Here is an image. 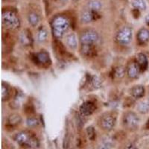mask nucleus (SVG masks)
Instances as JSON below:
<instances>
[{"label":"nucleus","instance_id":"f257e3e1","mask_svg":"<svg viewBox=\"0 0 149 149\" xmlns=\"http://www.w3.org/2000/svg\"><path fill=\"white\" fill-rule=\"evenodd\" d=\"M70 27V22L64 16H57L52 22V29L56 38H61Z\"/></svg>","mask_w":149,"mask_h":149},{"label":"nucleus","instance_id":"f03ea898","mask_svg":"<svg viewBox=\"0 0 149 149\" xmlns=\"http://www.w3.org/2000/svg\"><path fill=\"white\" fill-rule=\"evenodd\" d=\"M15 140L19 146L22 147L35 148L39 145L38 140L34 135L25 131L18 133L15 136Z\"/></svg>","mask_w":149,"mask_h":149},{"label":"nucleus","instance_id":"7ed1b4c3","mask_svg":"<svg viewBox=\"0 0 149 149\" xmlns=\"http://www.w3.org/2000/svg\"><path fill=\"white\" fill-rule=\"evenodd\" d=\"M2 25L5 28L10 30H14L19 27L20 22L17 14L11 10L3 11L2 16Z\"/></svg>","mask_w":149,"mask_h":149},{"label":"nucleus","instance_id":"20e7f679","mask_svg":"<svg viewBox=\"0 0 149 149\" xmlns=\"http://www.w3.org/2000/svg\"><path fill=\"white\" fill-rule=\"evenodd\" d=\"M98 40V34L93 29L84 31L80 36L81 45H93Z\"/></svg>","mask_w":149,"mask_h":149},{"label":"nucleus","instance_id":"39448f33","mask_svg":"<svg viewBox=\"0 0 149 149\" xmlns=\"http://www.w3.org/2000/svg\"><path fill=\"white\" fill-rule=\"evenodd\" d=\"M133 30L131 28L128 26L123 27L116 34V40L117 42L122 45H127L132 40Z\"/></svg>","mask_w":149,"mask_h":149},{"label":"nucleus","instance_id":"423d86ee","mask_svg":"<svg viewBox=\"0 0 149 149\" xmlns=\"http://www.w3.org/2000/svg\"><path fill=\"white\" fill-rule=\"evenodd\" d=\"M139 118L134 112H127L123 116V124L129 130H134L138 127Z\"/></svg>","mask_w":149,"mask_h":149},{"label":"nucleus","instance_id":"0eeeda50","mask_svg":"<svg viewBox=\"0 0 149 149\" xmlns=\"http://www.w3.org/2000/svg\"><path fill=\"white\" fill-rule=\"evenodd\" d=\"M116 119L110 114H106L101 119V126L105 130H110L113 128L115 125Z\"/></svg>","mask_w":149,"mask_h":149},{"label":"nucleus","instance_id":"6e6552de","mask_svg":"<svg viewBox=\"0 0 149 149\" xmlns=\"http://www.w3.org/2000/svg\"><path fill=\"white\" fill-rule=\"evenodd\" d=\"M34 58H35L36 63L42 66H47L51 63L49 53L46 52V51L40 52L36 54Z\"/></svg>","mask_w":149,"mask_h":149},{"label":"nucleus","instance_id":"1a4fd4ad","mask_svg":"<svg viewBox=\"0 0 149 149\" xmlns=\"http://www.w3.org/2000/svg\"><path fill=\"white\" fill-rule=\"evenodd\" d=\"M140 72V68L136 63V61L130 62L127 67V74L129 78H137Z\"/></svg>","mask_w":149,"mask_h":149},{"label":"nucleus","instance_id":"9d476101","mask_svg":"<svg viewBox=\"0 0 149 149\" xmlns=\"http://www.w3.org/2000/svg\"><path fill=\"white\" fill-rule=\"evenodd\" d=\"M95 105L90 102H84L80 107L81 113L82 114V116H88L91 115L93 112L95 111Z\"/></svg>","mask_w":149,"mask_h":149},{"label":"nucleus","instance_id":"9b49d317","mask_svg":"<svg viewBox=\"0 0 149 149\" xmlns=\"http://www.w3.org/2000/svg\"><path fill=\"white\" fill-rule=\"evenodd\" d=\"M137 41L140 45H144L149 41V30L142 28L138 31L136 35Z\"/></svg>","mask_w":149,"mask_h":149},{"label":"nucleus","instance_id":"f8f14e48","mask_svg":"<svg viewBox=\"0 0 149 149\" xmlns=\"http://www.w3.org/2000/svg\"><path fill=\"white\" fill-rule=\"evenodd\" d=\"M136 63L139 65L141 72L146 70V69L148 68V62L147 57L146 54L143 53H139L136 55Z\"/></svg>","mask_w":149,"mask_h":149},{"label":"nucleus","instance_id":"ddd939ff","mask_svg":"<svg viewBox=\"0 0 149 149\" xmlns=\"http://www.w3.org/2000/svg\"><path fill=\"white\" fill-rule=\"evenodd\" d=\"M81 52L86 57H94L96 54V50L93 45H81Z\"/></svg>","mask_w":149,"mask_h":149},{"label":"nucleus","instance_id":"4468645a","mask_svg":"<svg viewBox=\"0 0 149 149\" xmlns=\"http://www.w3.org/2000/svg\"><path fill=\"white\" fill-rule=\"evenodd\" d=\"M95 11L90 10H86L82 13L81 16V20L84 23H90L92 21L95 20Z\"/></svg>","mask_w":149,"mask_h":149},{"label":"nucleus","instance_id":"2eb2a0df","mask_svg":"<svg viewBox=\"0 0 149 149\" xmlns=\"http://www.w3.org/2000/svg\"><path fill=\"white\" fill-rule=\"evenodd\" d=\"M131 95L134 98H141L145 95V88L142 85H136L131 89Z\"/></svg>","mask_w":149,"mask_h":149},{"label":"nucleus","instance_id":"dca6fc26","mask_svg":"<svg viewBox=\"0 0 149 149\" xmlns=\"http://www.w3.org/2000/svg\"><path fill=\"white\" fill-rule=\"evenodd\" d=\"M66 44L70 49H75L78 46V42H77V37L76 35L73 33L70 34L69 35H67L66 40Z\"/></svg>","mask_w":149,"mask_h":149},{"label":"nucleus","instance_id":"f3484780","mask_svg":"<svg viewBox=\"0 0 149 149\" xmlns=\"http://www.w3.org/2000/svg\"><path fill=\"white\" fill-rule=\"evenodd\" d=\"M30 33L31 32H29L28 31H25L21 34L20 41L25 46H29L32 43V38L31 37Z\"/></svg>","mask_w":149,"mask_h":149},{"label":"nucleus","instance_id":"a211bd4d","mask_svg":"<svg viewBox=\"0 0 149 149\" xmlns=\"http://www.w3.org/2000/svg\"><path fill=\"white\" fill-rule=\"evenodd\" d=\"M137 110L141 114H146L149 112V100H144L137 105Z\"/></svg>","mask_w":149,"mask_h":149},{"label":"nucleus","instance_id":"6ab92c4d","mask_svg":"<svg viewBox=\"0 0 149 149\" xmlns=\"http://www.w3.org/2000/svg\"><path fill=\"white\" fill-rule=\"evenodd\" d=\"M21 121H22V118H21V116L19 114L17 113L11 114L8 117V122L12 127L19 125L21 122Z\"/></svg>","mask_w":149,"mask_h":149},{"label":"nucleus","instance_id":"aec40b11","mask_svg":"<svg viewBox=\"0 0 149 149\" xmlns=\"http://www.w3.org/2000/svg\"><path fill=\"white\" fill-rule=\"evenodd\" d=\"M102 3L98 0H91L88 2V9L92 11L98 12L102 8Z\"/></svg>","mask_w":149,"mask_h":149},{"label":"nucleus","instance_id":"412c9836","mask_svg":"<svg viewBox=\"0 0 149 149\" xmlns=\"http://www.w3.org/2000/svg\"><path fill=\"white\" fill-rule=\"evenodd\" d=\"M28 20L30 25L33 27H35L40 22V17L36 13H30L28 17Z\"/></svg>","mask_w":149,"mask_h":149},{"label":"nucleus","instance_id":"4be33fe9","mask_svg":"<svg viewBox=\"0 0 149 149\" xmlns=\"http://www.w3.org/2000/svg\"><path fill=\"white\" fill-rule=\"evenodd\" d=\"M133 7L139 10H145L146 9V3L145 0H132Z\"/></svg>","mask_w":149,"mask_h":149},{"label":"nucleus","instance_id":"5701e85b","mask_svg":"<svg viewBox=\"0 0 149 149\" xmlns=\"http://www.w3.org/2000/svg\"><path fill=\"white\" fill-rule=\"evenodd\" d=\"M47 36L48 33L46 29H40V30L38 32V34H37V40L40 42H43L47 39Z\"/></svg>","mask_w":149,"mask_h":149},{"label":"nucleus","instance_id":"b1692460","mask_svg":"<svg viewBox=\"0 0 149 149\" xmlns=\"http://www.w3.org/2000/svg\"><path fill=\"white\" fill-rule=\"evenodd\" d=\"M9 88L8 86H7L6 84H5L4 83H2V100L5 101L6 99H8L9 97Z\"/></svg>","mask_w":149,"mask_h":149},{"label":"nucleus","instance_id":"393cba45","mask_svg":"<svg viewBox=\"0 0 149 149\" xmlns=\"http://www.w3.org/2000/svg\"><path fill=\"white\" fill-rule=\"evenodd\" d=\"M39 125V121L35 117H29L27 119V125L29 127H35Z\"/></svg>","mask_w":149,"mask_h":149},{"label":"nucleus","instance_id":"a878e982","mask_svg":"<svg viewBox=\"0 0 149 149\" xmlns=\"http://www.w3.org/2000/svg\"><path fill=\"white\" fill-rule=\"evenodd\" d=\"M125 70L124 67H122V66L117 67L116 69H115V70H114V75L118 78H122V77L125 75Z\"/></svg>","mask_w":149,"mask_h":149},{"label":"nucleus","instance_id":"bb28decb","mask_svg":"<svg viewBox=\"0 0 149 149\" xmlns=\"http://www.w3.org/2000/svg\"><path fill=\"white\" fill-rule=\"evenodd\" d=\"M86 133L88 135V137L90 140H94L95 138V130L93 127H88L86 128Z\"/></svg>","mask_w":149,"mask_h":149},{"label":"nucleus","instance_id":"cd10ccee","mask_svg":"<svg viewBox=\"0 0 149 149\" xmlns=\"http://www.w3.org/2000/svg\"><path fill=\"white\" fill-rule=\"evenodd\" d=\"M98 149H111V145L109 142H104L98 146Z\"/></svg>","mask_w":149,"mask_h":149},{"label":"nucleus","instance_id":"c85d7f7f","mask_svg":"<svg viewBox=\"0 0 149 149\" xmlns=\"http://www.w3.org/2000/svg\"><path fill=\"white\" fill-rule=\"evenodd\" d=\"M133 14H134V16L135 18H138L139 17V10H137V9H134L133 10Z\"/></svg>","mask_w":149,"mask_h":149},{"label":"nucleus","instance_id":"c756f323","mask_svg":"<svg viewBox=\"0 0 149 149\" xmlns=\"http://www.w3.org/2000/svg\"><path fill=\"white\" fill-rule=\"evenodd\" d=\"M125 149H137V148H136L135 146H134V145L129 144L128 146H127V147H126Z\"/></svg>","mask_w":149,"mask_h":149},{"label":"nucleus","instance_id":"7c9ffc66","mask_svg":"<svg viewBox=\"0 0 149 149\" xmlns=\"http://www.w3.org/2000/svg\"><path fill=\"white\" fill-rule=\"evenodd\" d=\"M146 22L147 23V25H148L149 26V13L146 15Z\"/></svg>","mask_w":149,"mask_h":149},{"label":"nucleus","instance_id":"2f4dec72","mask_svg":"<svg viewBox=\"0 0 149 149\" xmlns=\"http://www.w3.org/2000/svg\"><path fill=\"white\" fill-rule=\"evenodd\" d=\"M146 129H149V119L147 121V122H146Z\"/></svg>","mask_w":149,"mask_h":149},{"label":"nucleus","instance_id":"473e14b6","mask_svg":"<svg viewBox=\"0 0 149 149\" xmlns=\"http://www.w3.org/2000/svg\"><path fill=\"white\" fill-rule=\"evenodd\" d=\"M60 1L62 2H66V1H68V0H60Z\"/></svg>","mask_w":149,"mask_h":149},{"label":"nucleus","instance_id":"72a5a7b5","mask_svg":"<svg viewBox=\"0 0 149 149\" xmlns=\"http://www.w3.org/2000/svg\"><path fill=\"white\" fill-rule=\"evenodd\" d=\"M73 1H74V2H78L79 0H73Z\"/></svg>","mask_w":149,"mask_h":149}]
</instances>
